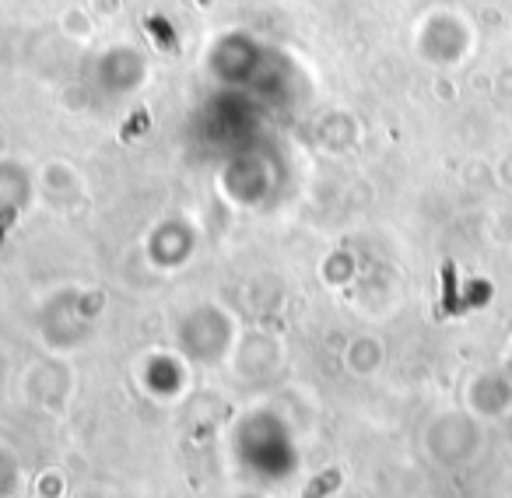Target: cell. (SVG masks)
I'll return each instance as SVG.
<instances>
[{
    "label": "cell",
    "mask_w": 512,
    "mask_h": 498,
    "mask_svg": "<svg viewBox=\"0 0 512 498\" xmlns=\"http://www.w3.org/2000/svg\"><path fill=\"white\" fill-rule=\"evenodd\" d=\"M337 484H341V474H337V470H327V474H320L316 481H309V484H306L302 498H323L327 491H334Z\"/></svg>",
    "instance_id": "cell-1"
}]
</instances>
